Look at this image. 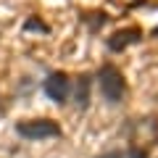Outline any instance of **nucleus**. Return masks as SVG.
I'll return each instance as SVG.
<instances>
[{"label":"nucleus","mask_w":158,"mask_h":158,"mask_svg":"<svg viewBox=\"0 0 158 158\" xmlns=\"http://www.w3.org/2000/svg\"><path fill=\"white\" fill-rule=\"evenodd\" d=\"M90 87H92V77L90 74H79L77 85H74V106L79 111H87L90 108Z\"/></svg>","instance_id":"5"},{"label":"nucleus","mask_w":158,"mask_h":158,"mask_svg":"<svg viewBox=\"0 0 158 158\" xmlns=\"http://www.w3.org/2000/svg\"><path fill=\"white\" fill-rule=\"evenodd\" d=\"M24 29H27V32H32V29H37V32H50V27H48L45 21H42V19H34V16H29L27 21H24Z\"/></svg>","instance_id":"6"},{"label":"nucleus","mask_w":158,"mask_h":158,"mask_svg":"<svg viewBox=\"0 0 158 158\" xmlns=\"http://www.w3.org/2000/svg\"><path fill=\"white\" fill-rule=\"evenodd\" d=\"M98 87H100V95L108 106H118L127 95V79L121 74V69L111 61L103 63L98 69Z\"/></svg>","instance_id":"1"},{"label":"nucleus","mask_w":158,"mask_h":158,"mask_svg":"<svg viewBox=\"0 0 158 158\" xmlns=\"http://www.w3.org/2000/svg\"><path fill=\"white\" fill-rule=\"evenodd\" d=\"M16 135L24 140H50V137H61L63 129L53 118H24L16 121Z\"/></svg>","instance_id":"2"},{"label":"nucleus","mask_w":158,"mask_h":158,"mask_svg":"<svg viewBox=\"0 0 158 158\" xmlns=\"http://www.w3.org/2000/svg\"><path fill=\"white\" fill-rule=\"evenodd\" d=\"M153 37H158V27H156V29H153Z\"/></svg>","instance_id":"8"},{"label":"nucleus","mask_w":158,"mask_h":158,"mask_svg":"<svg viewBox=\"0 0 158 158\" xmlns=\"http://www.w3.org/2000/svg\"><path fill=\"white\" fill-rule=\"evenodd\" d=\"M42 92L56 106H66L69 95H71V79H69V74L66 71H50L45 77V82H42Z\"/></svg>","instance_id":"3"},{"label":"nucleus","mask_w":158,"mask_h":158,"mask_svg":"<svg viewBox=\"0 0 158 158\" xmlns=\"http://www.w3.org/2000/svg\"><path fill=\"white\" fill-rule=\"evenodd\" d=\"M98 158H124V153L121 150H108V153H100Z\"/></svg>","instance_id":"7"},{"label":"nucleus","mask_w":158,"mask_h":158,"mask_svg":"<svg viewBox=\"0 0 158 158\" xmlns=\"http://www.w3.org/2000/svg\"><path fill=\"white\" fill-rule=\"evenodd\" d=\"M140 42H142V29H137V27L118 29V32H113L111 37H106V48L111 53H124L127 48L140 45Z\"/></svg>","instance_id":"4"},{"label":"nucleus","mask_w":158,"mask_h":158,"mask_svg":"<svg viewBox=\"0 0 158 158\" xmlns=\"http://www.w3.org/2000/svg\"><path fill=\"white\" fill-rule=\"evenodd\" d=\"M3 111H6V108H3V103H0V116H3Z\"/></svg>","instance_id":"9"}]
</instances>
